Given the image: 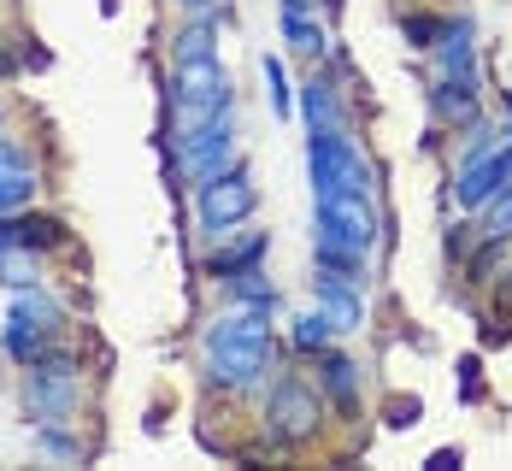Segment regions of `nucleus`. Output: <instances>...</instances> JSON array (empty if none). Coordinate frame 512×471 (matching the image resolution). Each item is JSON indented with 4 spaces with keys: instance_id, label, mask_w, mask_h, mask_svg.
<instances>
[{
    "instance_id": "c85d7f7f",
    "label": "nucleus",
    "mask_w": 512,
    "mask_h": 471,
    "mask_svg": "<svg viewBox=\"0 0 512 471\" xmlns=\"http://www.w3.org/2000/svg\"><path fill=\"white\" fill-rule=\"evenodd\" d=\"M6 171H30V154H18L12 142H0V177H6Z\"/></svg>"
},
{
    "instance_id": "f257e3e1",
    "label": "nucleus",
    "mask_w": 512,
    "mask_h": 471,
    "mask_svg": "<svg viewBox=\"0 0 512 471\" xmlns=\"http://www.w3.org/2000/svg\"><path fill=\"white\" fill-rule=\"evenodd\" d=\"M271 354H277V336H271V313L265 307H230L224 318H212L201 336V360L206 377L218 389H254L259 377L271 371Z\"/></svg>"
},
{
    "instance_id": "20e7f679",
    "label": "nucleus",
    "mask_w": 512,
    "mask_h": 471,
    "mask_svg": "<svg viewBox=\"0 0 512 471\" xmlns=\"http://www.w3.org/2000/svg\"><path fill=\"white\" fill-rule=\"evenodd\" d=\"M259 207V189L254 177H248V165H224V171H212L201 177V195H195V218H201L206 236H230V230H242Z\"/></svg>"
},
{
    "instance_id": "f03ea898",
    "label": "nucleus",
    "mask_w": 512,
    "mask_h": 471,
    "mask_svg": "<svg viewBox=\"0 0 512 471\" xmlns=\"http://www.w3.org/2000/svg\"><path fill=\"white\" fill-rule=\"evenodd\" d=\"M312 248L318 265L359 277L377 248V189H324L312 195Z\"/></svg>"
},
{
    "instance_id": "423d86ee",
    "label": "nucleus",
    "mask_w": 512,
    "mask_h": 471,
    "mask_svg": "<svg viewBox=\"0 0 512 471\" xmlns=\"http://www.w3.org/2000/svg\"><path fill=\"white\" fill-rule=\"evenodd\" d=\"M24 407L42 424L71 419V407H77V354H53L48 348L36 366H24Z\"/></svg>"
},
{
    "instance_id": "1a4fd4ad",
    "label": "nucleus",
    "mask_w": 512,
    "mask_h": 471,
    "mask_svg": "<svg viewBox=\"0 0 512 471\" xmlns=\"http://www.w3.org/2000/svg\"><path fill=\"white\" fill-rule=\"evenodd\" d=\"M359 277H348V271H336V265H318V277H312V295H318V313L336 324V336H348V330H359L365 324V301H359L354 289Z\"/></svg>"
},
{
    "instance_id": "393cba45",
    "label": "nucleus",
    "mask_w": 512,
    "mask_h": 471,
    "mask_svg": "<svg viewBox=\"0 0 512 471\" xmlns=\"http://www.w3.org/2000/svg\"><path fill=\"white\" fill-rule=\"evenodd\" d=\"M442 24H448V18H418V12H412L401 30H407V42L418 53H430V48H436V36H442Z\"/></svg>"
},
{
    "instance_id": "aec40b11",
    "label": "nucleus",
    "mask_w": 512,
    "mask_h": 471,
    "mask_svg": "<svg viewBox=\"0 0 512 471\" xmlns=\"http://www.w3.org/2000/svg\"><path fill=\"white\" fill-rule=\"evenodd\" d=\"M0 348H6V354H12L18 366H36V360L48 354L53 342H42L36 330H24V324H12V318H6V330H0Z\"/></svg>"
},
{
    "instance_id": "c756f323",
    "label": "nucleus",
    "mask_w": 512,
    "mask_h": 471,
    "mask_svg": "<svg viewBox=\"0 0 512 471\" xmlns=\"http://www.w3.org/2000/svg\"><path fill=\"white\" fill-rule=\"evenodd\" d=\"M424 466H430V471H460V448H436Z\"/></svg>"
},
{
    "instance_id": "f3484780",
    "label": "nucleus",
    "mask_w": 512,
    "mask_h": 471,
    "mask_svg": "<svg viewBox=\"0 0 512 471\" xmlns=\"http://www.w3.org/2000/svg\"><path fill=\"white\" fill-rule=\"evenodd\" d=\"M230 301L277 313V283H265V271H259V265H248V271H236V277H230Z\"/></svg>"
},
{
    "instance_id": "7ed1b4c3",
    "label": "nucleus",
    "mask_w": 512,
    "mask_h": 471,
    "mask_svg": "<svg viewBox=\"0 0 512 471\" xmlns=\"http://www.w3.org/2000/svg\"><path fill=\"white\" fill-rule=\"evenodd\" d=\"M165 101H171V130H177V142H189V136L206 130L212 118L236 112L230 77H224L218 53H212V59H171V89H165Z\"/></svg>"
},
{
    "instance_id": "39448f33",
    "label": "nucleus",
    "mask_w": 512,
    "mask_h": 471,
    "mask_svg": "<svg viewBox=\"0 0 512 471\" xmlns=\"http://www.w3.org/2000/svg\"><path fill=\"white\" fill-rule=\"evenodd\" d=\"M318 430H324V401L301 377H277V389L265 395V436L277 448H307Z\"/></svg>"
},
{
    "instance_id": "7c9ffc66",
    "label": "nucleus",
    "mask_w": 512,
    "mask_h": 471,
    "mask_svg": "<svg viewBox=\"0 0 512 471\" xmlns=\"http://www.w3.org/2000/svg\"><path fill=\"white\" fill-rule=\"evenodd\" d=\"M177 6H189V12H212L218 0H177Z\"/></svg>"
},
{
    "instance_id": "6ab92c4d",
    "label": "nucleus",
    "mask_w": 512,
    "mask_h": 471,
    "mask_svg": "<svg viewBox=\"0 0 512 471\" xmlns=\"http://www.w3.org/2000/svg\"><path fill=\"white\" fill-rule=\"evenodd\" d=\"M289 342H295V354H324V348L336 342V324H330L324 313H301V318H295V336H289Z\"/></svg>"
},
{
    "instance_id": "bb28decb",
    "label": "nucleus",
    "mask_w": 512,
    "mask_h": 471,
    "mask_svg": "<svg viewBox=\"0 0 512 471\" xmlns=\"http://www.w3.org/2000/svg\"><path fill=\"white\" fill-rule=\"evenodd\" d=\"M383 419L395 424V430H407L412 419H424V407H418V401H412V395H395V401H389V407H383Z\"/></svg>"
},
{
    "instance_id": "4468645a",
    "label": "nucleus",
    "mask_w": 512,
    "mask_h": 471,
    "mask_svg": "<svg viewBox=\"0 0 512 471\" xmlns=\"http://www.w3.org/2000/svg\"><path fill=\"white\" fill-rule=\"evenodd\" d=\"M12 236H18L30 254H53V248H65V242H71V236H65V224L48 218V212H18V218H12Z\"/></svg>"
},
{
    "instance_id": "5701e85b",
    "label": "nucleus",
    "mask_w": 512,
    "mask_h": 471,
    "mask_svg": "<svg viewBox=\"0 0 512 471\" xmlns=\"http://www.w3.org/2000/svg\"><path fill=\"white\" fill-rule=\"evenodd\" d=\"M283 36L295 53H318L324 48V24H312L307 12H283Z\"/></svg>"
},
{
    "instance_id": "f8f14e48",
    "label": "nucleus",
    "mask_w": 512,
    "mask_h": 471,
    "mask_svg": "<svg viewBox=\"0 0 512 471\" xmlns=\"http://www.w3.org/2000/svg\"><path fill=\"white\" fill-rule=\"evenodd\" d=\"M301 112H307V130L312 136H330V130H348L342 124V101H336V83L318 71L307 89H301Z\"/></svg>"
},
{
    "instance_id": "dca6fc26",
    "label": "nucleus",
    "mask_w": 512,
    "mask_h": 471,
    "mask_svg": "<svg viewBox=\"0 0 512 471\" xmlns=\"http://www.w3.org/2000/svg\"><path fill=\"white\" fill-rule=\"evenodd\" d=\"M42 254H30V248H24V242H6V248H0V283H6V289H24V283H42Z\"/></svg>"
},
{
    "instance_id": "a211bd4d",
    "label": "nucleus",
    "mask_w": 512,
    "mask_h": 471,
    "mask_svg": "<svg viewBox=\"0 0 512 471\" xmlns=\"http://www.w3.org/2000/svg\"><path fill=\"white\" fill-rule=\"evenodd\" d=\"M259 71H265V101H271V112H277V118H289V112H295V89H289L283 59H277V53H265V59H259Z\"/></svg>"
},
{
    "instance_id": "cd10ccee",
    "label": "nucleus",
    "mask_w": 512,
    "mask_h": 471,
    "mask_svg": "<svg viewBox=\"0 0 512 471\" xmlns=\"http://www.w3.org/2000/svg\"><path fill=\"white\" fill-rule=\"evenodd\" d=\"M36 442H42L48 454H59V460H77V442H71L65 430H53V424H42V430H36Z\"/></svg>"
},
{
    "instance_id": "a878e982",
    "label": "nucleus",
    "mask_w": 512,
    "mask_h": 471,
    "mask_svg": "<svg viewBox=\"0 0 512 471\" xmlns=\"http://www.w3.org/2000/svg\"><path fill=\"white\" fill-rule=\"evenodd\" d=\"M460 401H483V360H460Z\"/></svg>"
},
{
    "instance_id": "0eeeda50",
    "label": "nucleus",
    "mask_w": 512,
    "mask_h": 471,
    "mask_svg": "<svg viewBox=\"0 0 512 471\" xmlns=\"http://www.w3.org/2000/svg\"><path fill=\"white\" fill-rule=\"evenodd\" d=\"M183 148V177L189 183H201L212 171H224L230 159H236V112H224V118H212L206 130H195L189 142H177Z\"/></svg>"
},
{
    "instance_id": "ddd939ff",
    "label": "nucleus",
    "mask_w": 512,
    "mask_h": 471,
    "mask_svg": "<svg viewBox=\"0 0 512 471\" xmlns=\"http://www.w3.org/2000/svg\"><path fill=\"white\" fill-rule=\"evenodd\" d=\"M318 383H324V395L342 407V413H354L359 407V366L348 360V354H318Z\"/></svg>"
},
{
    "instance_id": "473e14b6",
    "label": "nucleus",
    "mask_w": 512,
    "mask_h": 471,
    "mask_svg": "<svg viewBox=\"0 0 512 471\" xmlns=\"http://www.w3.org/2000/svg\"><path fill=\"white\" fill-rule=\"evenodd\" d=\"M283 12H312V0H283Z\"/></svg>"
},
{
    "instance_id": "9b49d317",
    "label": "nucleus",
    "mask_w": 512,
    "mask_h": 471,
    "mask_svg": "<svg viewBox=\"0 0 512 471\" xmlns=\"http://www.w3.org/2000/svg\"><path fill=\"white\" fill-rule=\"evenodd\" d=\"M430 112H436L442 124H477V83L436 77V83H430Z\"/></svg>"
},
{
    "instance_id": "412c9836",
    "label": "nucleus",
    "mask_w": 512,
    "mask_h": 471,
    "mask_svg": "<svg viewBox=\"0 0 512 471\" xmlns=\"http://www.w3.org/2000/svg\"><path fill=\"white\" fill-rule=\"evenodd\" d=\"M212 53H218V42H212V18L183 24V30H177V42H171V59H212Z\"/></svg>"
},
{
    "instance_id": "9d476101",
    "label": "nucleus",
    "mask_w": 512,
    "mask_h": 471,
    "mask_svg": "<svg viewBox=\"0 0 512 471\" xmlns=\"http://www.w3.org/2000/svg\"><path fill=\"white\" fill-rule=\"evenodd\" d=\"M12 324H24V330H36L42 342H53L59 330H65V307H59V295H48L42 283H24V289H12V307H6Z\"/></svg>"
},
{
    "instance_id": "2eb2a0df",
    "label": "nucleus",
    "mask_w": 512,
    "mask_h": 471,
    "mask_svg": "<svg viewBox=\"0 0 512 471\" xmlns=\"http://www.w3.org/2000/svg\"><path fill=\"white\" fill-rule=\"evenodd\" d=\"M265 248H271V236H265V230H248V236H242L236 248L212 254V260H206V271H212L218 283H230L236 271H248V265H259V260H265Z\"/></svg>"
},
{
    "instance_id": "4be33fe9",
    "label": "nucleus",
    "mask_w": 512,
    "mask_h": 471,
    "mask_svg": "<svg viewBox=\"0 0 512 471\" xmlns=\"http://www.w3.org/2000/svg\"><path fill=\"white\" fill-rule=\"evenodd\" d=\"M36 201V165L30 171H6L0 177V212H24Z\"/></svg>"
},
{
    "instance_id": "2f4dec72",
    "label": "nucleus",
    "mask_w": 512,
    "mask_h": 471,
    "mask_svg": "<svg viewBox=\"0 0 512 471\" xmlns=\"http://www.w3.org/2000/svg\"><path fill=\"white\" fill-rule=\"evenodd\" d=\"M12 71H18V59H12V53H0V77H12Z\"/></svg>"
},
{
    "instance_id": "6e6552de",
    "label": "nucleus",
    "mask_w": 512,
    "mask_h": 471,
    "mask_svg": "<svg viewBox=\"0 0 512 471\" xmlns=\"http://www.w3.org/2000/svg\"><path fill=\"white\" fill-rule=\"evenodd\" d=\"M512 177V142H501L495 154L471 159V165H460V183H454V201H460L465 212H483L501 189H507Z\"/></svg>"
},
{
    "instance_id": "b1692460",
    "label": "nucleus",
    "mask_w": 512,
    "mask_h": 471,
    "mask_svg": "<svg viewBox=\"0 0 512 471\" xmlns=\"http://www.w3.org/2000/svg\"><path fill=\"white\" fill-rule=\"evenodd\" d=\"M483 230H489V236H501V242L512 236V177H507V189L483 207Z\"/></svg>"
}]
</instances>
